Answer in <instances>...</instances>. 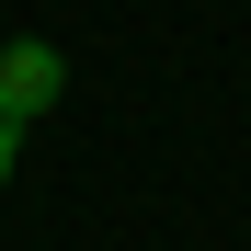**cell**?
Returning a JSON list of instances; mask_svg holds the SVG:
<instances>
[{
	"label": "cell",
	"mask_w": 251,
	"mask_h": 251,
	"mask_svg": "<svg viewBox=\"0 0 251 251\" xmlns=\"http://www.w3.org/2000/svg\"><path fill=\"white\" fill-rule=\"evenodd\" d=\"M57 92H69V57L57 46H0V126H34V114H57Z\"/></svg>",
	"instance_id": "cell-1"
},
{
	"label": "cell",
	"mask_w": 251,
	"mask_h": 251,
	"mask_svg": "<svg viewBox=\"0 0 251 251\" xmlns=\"http://www.w3.org/2000/svg\"><path fill=\"white\" fill-rule=\"evenodd\" d=\"M12 160H23V126H0V194H12Z\"/></svg>",
	"instance_id": "cell-2"
}]
</instances>
